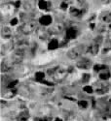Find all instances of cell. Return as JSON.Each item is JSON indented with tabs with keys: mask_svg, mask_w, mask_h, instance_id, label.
<instances>
[{
	"mask_svg": "<svg viewBox=\"0 0 111 121\" xmlns=\"http://www.w3.org/2000/svg\"><path fill=\"white\" fill-rule=\"evenodd\" d=\"M86 49V46L84 45H80V46H77L73 48H71L67 52V56L70 58V59H75V58H78L79 56H81L83 54V52H85Z\"/></svg>",
	"mask_w": 111,
	"mask_h": 121,
	"instance_id": "obj_1",
	"label": "cell"
},
{
	"mask_svg": "<svg viewBox=\"0 0 111 121\" xmlns=\"http://www.w3.org/2000/svg\"><path fill=\"white\" fill-rule=\"evenodd\" d=\"M36 24H35V22H25V23H24L21 27H19V31H21L23 34H24V35H28V34H30V33H32L34 30L36 29Z\"/></svg>",
	"mask_w": 111,
	"mask_h": 121,
	"instance_id": "obj_2",
	"label": "cell"
},
{
	"mask_svg": "<svg viewBox=\"0 0 111 121\" xmlns=\"http://www.w3.org/2000/svg\"><path fill=\"white\" fill-rule=\"evenodd\" d=\"M24 56V49H16L15 52L12 55L11 61H12L13 64H19V63H21L23 61Z\"/></svg>",
	"mask_w": 111,
	"mask_h": 121,
	"instance_id": "obj_3",
	"label": "cell"
},
{
	"mask_svg": "<svg viewBox=\"0 0 111 121\" xmlns=\"http://www.w3.org/2000/svg\"><path fill=\"white\" fill-rule=\"evenodd\" d=\"M66 75H67V71H65L64 69L60 68V67H58V69H57L55 75L53 76V78H54V79L56 80V82H62L63 79L65 78Z\"/></svg>",
	"mask_w": 111,
	"mask_h": 121,
	"instance_id": "obj_4",
	"label": "cell"
},
{
	"mask_svg": "<svg viewBox=\"0 0 111 121\" xmlns=\"http://www.w3.org/2000/svg\"><path fill=\"white\" fill-rule=\"evenodd\" d=\"M91 64H92V62H91L90 59H88V58H82L81 60H79V61L77 62L76 66H77L79 69L88 70V69H90Z\"/></svg>",
	"mask_w": 111,
	"mask_h": 121,
	"instance_id": "obj_5",
	"label": "cell"
},
{
	"mask_svg": "<svg viewBox=\"0 0 111 121\" xmlns=\"http://www.w3.org/2000/svg\"><path fill=\"white\" fill-rule=\"evenodd\" d=\"M37 36L39 39L41 40H47L50 35H51V33H50V31H48V30L46 28H43V27H40V28H37Z\"/></svg>",
	"mask_w": 111,
	"mask_h": 121,
	"instance_id": "obj_6",
	"label": "cell"
},
{
	"mask_svg": "<svg viewBox=\"0 0 111 121\" xmlns=\"http://www.w3.org/2000/svg\"><path fill=\"white\" fill-rule=\"evenodd\" d=\"M39 22H40V23H41L42 25H44V26L50 25V24L52 23V17H51V16H49V15L43 16V17H40Z\"/></svg>",
	"mask_w": 111,
	"mask_h": 121,
	"instance_id": "obj_7",
	"label": "cell"
},
{
	"mask_svg": "<svg viewBox=\"0 0 111 121\" xmlns=\"http://www.w3.org/2000/svg\"><path fill=\"white\" fill-rule=\"evenodd\" d=\"M76 36H77V31H76L74 28L69 27L67 29V31H66V39L67 40L74 39V38H76Z\"/></svg>",
	"mask_w": 111,
	"mask_h": 121,
	"instance_id": "obj_8",
	"label": "cell"
},
{
	"mask_svg": "<svg viewBox=\"0 0 111 121\" xmlns=\"http://www.w3.org/2000/svg\"><path fill=\"white\" fill-rule=\"evenodd\" d=\"M98 49H99V45H97V44H96V43H94V44H92L89 48H88V52L91 53V54H97V52H98Z\"/></svg>",
	"mask_w": 111,
	"mask_h": 121,
	"instance_id": "obj_9",
	"label": "cell"
},
{
	"mask_svg": "<svg viewBox=\"0 0 111 121\" xmlns=\"http://www.w3.org/2000/svg\"><path fill=\"white\" fill-rule=\"evenodd\" d=\"M1 34L3 38H10V37H12V30L7 26H4L1 29Z\"/></svg>",
	"mask_w": 111,
	"mask_h": 121,
	"instance_id": "obj_10",
	"label": "cell"
},
{
	"mask_svg": "<svg viewBox=\"0 0 111 121\" xmlns=\"http://www.w3.org/2000/svg\"><path fill=\"white\" fill-rule=\"evenodd\" d=\"M58 46H59V44H58V40H56V39H53L52 41L49 43L48 48H49L50 50H53V49H57V48H58Z\"/></svg>",
	"mask_w": 111,
	"mask_h": 121,
	"instance_id": "obj_11",
	"label": "cell"
},
{
	"mask_svg": "<svg viewBox=\"0 0 111 121\" xmlns=\"http://www.w3.org/2000/svg\"><path fill=\"white\" fill-rule=\"evenodd\" d=\"M63 24H56L54 27H52L51 31H52L53 33L58 34V33H60V32H62V31H63Z\"/></svg>",
	"mask_w": 111,
	"mask_h": 121,
	"instance_id": "obj_12",
	"label": "cell"
},
{
	"mask_svg": "<svg viewBox=\"0 0 111 121\" xmlns=\"http://www.w3.org/2000/svg\"><path fill=\"white\" fill-rule=\"evenodd\" d=\"M28 118H29V113L27 112H21V114L18 116V120L19 121H26Z\"/></svg>",
	"mask_w": 111,
	"mask_h": 121,
	"instance_id": "obj_13",
	"label": "cell"
},
{
	"mask_svg": "<svg viewBox=\"0 0 111 121\" xmlns=\"http://www.w3.org/2000/svg\"><path fill=\"white\" fill-rule=\"evenodd\" d=\"M12 61L10 62V63H8V62H4V63H2V65H1V71L2 72H7V71H9L10 69H11V67H12Z\"/></svg>",
	"mask_w": 111,
	"mask_h": 121,
	"instance_id": "obj_14",
	"label": "cell"
},
{
	"mask_svg": "<svg viewBox=\"0 0 111 121\" xmlns=\"http://www.w3.org/2000/svg\"><path fill=\"white\" fill-rule=\"evenodd\" d=\"M81 14H82V12L80 11L79 9L74 8V7L70 8V15H71V16H73V17H78V16H80Z\"/></svg>",
	"mask_w": 111,
	"mask_h": 121,
	"instance_id": "obj_15",
	"label": "cell"
},
{
	"mask_svg": "<svg viewBox=\"0 0 111 121\" xmlns=\"http://www.w3.org/2000/svg\"><path fill=\"white\" fill-rule=\"evenodd\" d=\"M109 78H110V73L108 71H103V72L100 73V75H99V78L103 79V80H107Z\"/></svg>",
	"mask_w": 111,
	"mask_h": 121,
	"instance_id": "obj_16",
	"label": "cell"
},
{
	"mask_svg": "<svg viewBox=\"0 0 111 121\" xmlns=\"http://www.w3.org/2000/svg\"><path fill=\"white\" fill-rule=\"evenodd\" d=\"M38 6L41 10H46V9H48V2L43 1V0H40V1L38 2Z\"/></svg>",
	"mask_w": 111,
	"mask_h": 121,
	"instance_id": "obj_17",
	"label": "cell"
},
{
	"mask_svg": "<svg viewBox=\"0 0 111 121\" xmlns=\"http://www.w3.org/2000/svg\"><path fill=\"white\" fill-rule=\"evenodd\" d=\"M44 77H45V74L42 73V72H37V73L35 74V78H36L37 82H42L43 78H44Z\"/></svg>",
	"mask_w": 111,
	"mask_h": 121,
	"instance_id": "obj_18",
	"label": "cell"
},
{
	"mask_svg": "<svg viewBox=\"0 0 111 121\" xmlns=\"http://www.w3.org/2000/svg\"><path fill=\"white\" fill-rule=\"evenodd\" d=\"M102 21L105 22H111V13H105L102 16Z\"/></svg>",
	"mask_w": 111,
	"mask_h": 121,
	"instance_id": "obj_19",
	"label": "cell"
},
{
	"mask_svg": "<svg viewBox=\"0 0 111 121\" xmlns=\"http://www.w3.org/2000/svg\"><path fill=\"white\" fill-rule=\"evenodd\" d=\"M106 92H108V87H106V86L97 88V94H104Z\"/></svg>",
	"mask_w": 111,
	"mask_h": 121,
	"instance_id": "obj_20",
	"label": "cell"
},
{
	"mask_svg": "<svg viewBox=\"0 0 111 121\" xmlns=\"http://www.w3.org/2000/svg\"><path fill=\"white\" fill-rule=\"evenodd\" d=\"M94 70L97 72V71H101V70H107V67L105 65H98V64H97V65H95Z\"/></svg>",
	"mask_w": 111,
	"mask_h": 121,
	"instance_id": "obj_21",
	"label": "cell"
},
{
	"mask_svg": "<svg viewBox=\"0 0 111 121\" xmlns=\"http://www.w3.org/2000/svg\"><path fill=\"white\" fill-rule=\"evenodd\" d=\"M78 105L81 108H86L88 107V102H86V101H79Z\"/></svg>",
	"mask_w": 111,
	"mask_h": 121,
	"instance_id": "obj_22",
	"label": "cell"
},
{
	"mask_svg": "<svg viewBox=\"0 0 111 121\" xmlns=\"http://www.w3.org/2000/svg\"><path fill=\"white\" fill-rule=\"evenodd\" d=\"M90 78H91V76L89 75V74H84L83 75V78H82V82H89V79H90Z\"/></svg>",
	"mask_w": 111,
	"mask_h": 121,
	"instance_id": "obj_23",
	"label": "cell"
},
{
	"mask_svg": "<svg viewBox=\"0 0 111 121\" xmlns=\"http://www.w3.org/2000/svg\"><path fill=\"white\" fill-rule=\"evenodd\" d=\"M57 69H58V67H55V68H52V69H49V70H48V74H49L50 76H54L55 73H56V71H57Z\"/></svg>",
	"mask_w": 111,
	"mask_h": 121,
	"instance_id": "obj_24",
	"label": "cell"
},
{
	"mask_svg": "<svg viewBox=\"0 0 111 121\" xmlns=\"http://www.w3.org/2000/svg\"><path fill=\"white\" fill-rule=\"evenodd\" d=\"M84 91H86L87 93H92L93 92V88L92 87H91V86H85L84 87Z\"/></svg>",
	"mask_w": 111,
	"mask_h": 121,
	"instance_id": "obj_25",
	"label": "cell"
},
{
	"mask_svg": "<svg viewBox=\"0 0 111 121\" xmlns=\"http://www.w3.org/2000/svg\"><path fill=\"white\" fill-rule=\"evenodd\" d=\"M17 83H18V80H14V82H10V83L8 84L7 87H8V88H13Z\"/></svg>",
	"mask_w": 111,
	"mask_h": 121,
	"instance_id": "obj_26",
	"label": "cell"
},
{
	"mask_svg": "<svg viewBox=\"0 0 111 121\" xmlns=\"http://www.w3.org/2000/svg\"><path fill=\"white\" fill-rule=\"evenodd\" d=\"M101 42H102V37L101 36H99V37H97L96 39V44L99 45V44H101Z\"/></svg>",
	"mask_w": 111,
	"mask_h": 121,
	"instance_id": "obj_27",
	"label": "cell"
},
{
	"mask_svg": "<svg viewBox=\"0 0 111 121\" xmlns=\"http://www.w3.org/2000/svg\"><path fill=\"white\" fill-rule=\"evenodd\" d=\"M67 3H65V2H63L62 3V5H60V7H62V9H63V10H65V9H67Z\"/></svg>",
	"mask_w": 111,
	"mask_h": 121,
	"instance_id": "obj_28",
	"label": "cell"
},
{
	"mask_svg": "<svg viewBox=\"0 0 111 121\" xmlns=\"http://www.w3.org/2000/svg\"><path fill=\"white\" fill-rule=\"evenodd\" d=\"M17 23H18V19L17 18H13L12 21H11V24L12 25H16Z\"/></svg>",
	"mask_w": 111,
	"mask_h": 121,
	"instance_id": "obj_29",
	"label": "cell"
},
{
	"mask_svg": "<svg viewBox=\"0 0 111 121\" xmlns=\"http://www.w3.org/2000/svg\"><path fill=\"white\" fill-rule=\"evenodd\" d=\"M43 121H52V120H51V118H49V117H45V118H43Z\"/></svg>",
	"mask_w": 111,
	"mask_h": 121,
	"instance_id": "obj_30",
	"label": "cell"
},
{
	"mask_svg": "<svg viewBox=\"0 0 111 121\" xmlns=\"http://www.w3.org/2000/svg\"><path fill=\"white\" fill-rule=\"evenodd\" d=\"M19 5H21V2H19V1H17V2H16V7H19Z\"/></svg>",
	"mask_w": 111,
	"mask_h": 121,
	"instance_id": "obj_31",
	"label": "cell"
},
{
	"mask_svg": "<svg viewBox=\"0 0 111 121\" xmlns=\"http://www.w3.org/2000/svg\"><path fill=\"white\" fill-rule=\"evenodd\" d=\"M55 121H63L62 119H60V118H56V120Z\"/></svg>",
	"mask_w": 111,
	"mask_h": 121,
	"instance_id": "obj_32",
	"label": "cell"
},
{
	"mask_svg": "<svg viewBox=\"0 0 111 121\" xmlns=\"http://www.w3.org/2000/svg\"><path fill=\"white\" fill-rule=\"evenodd\" d=\"M94 26H95V24H94V23H92V24L90 25V27H91V28H94Z\"/></svg>",
	"mask_w": 111,
	"mask_h": 121,
	"instance_id": "obj_33",
	"label": "cell"
},
{
	"mask_svg": "<svg viewBox=\"0 0 111 121\" xmlns=\"http://www.w3.org/2000/svg\"><path fill=\"white\" fill-rule=\"evenodd\" d=\"M109 103H110V105H111V99H110V100H109Z\"/></svg>",
	"mask_w": 111,
	"mask_h": 121,
	"instance_id": "obj_34",
	"label": "cell"
},
{
	"mask_svg": "<svg viewBox=\"0 0 111 121\" xmlns=\"http://www.w3.org/2000/svg\"><path fill=\"white\" fill-rule=\"evenodd\" d=\"M110 28H111V25H110Z\"/></svg>",
	"mask_w": 111,
	"mask_h": 121,
	"instance_id": "obj_35",
	"label": "cell"
},
{
	"mask_svg": "<svg viewBox=\"0 0 111 121\" xmlns=\"http://www.w3.org/2000/svg\"><path fill=\"white\" fill-rule=\"evenodd\" d=\"M110 116H111V114H110Z\"/></svg>",
	"mask_w": 111,
	"mask_h": 121,
	"instance_id": "obj_36",
	"label": "cell"
}]
</instances>
